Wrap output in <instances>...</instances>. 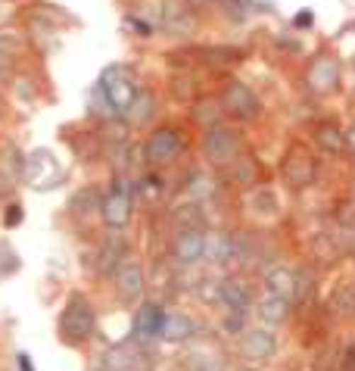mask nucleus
Wrapping results in <instances>:
<instances>
[{
	"label": "nucleus",
	"mask_w": 355,
	"mask_h": 371,
	"mask_svg": "<svg viewBox=\"0 0 355 371\" xmlns=\"http://www.w3.org/2000/svg\"><path fill=\"white\" fill-rule=\"evenodd\" d=\"M349 147H352V150H355V128H352V131H349Z\"/></svg>",
	"instance_id": "19"
},
{
	"label": "nucleus",
	"mask_w": 355,
	"mask_h": 371,
	"mask_svg": "<svg viewBox=\"0 0 355 371\" xmlns=\"http://www.w3.org/2000/svg\"><path fill=\"white\" fill-rule=\"evenodd\" d=\"M287 312H290V299H281V297H271V294H265L256 303V319L262 328L281 325V321L287 319Z\"/></svg>",
	"instance_id": "14"
},
{
	"label": "nucleus",
	"mask_w": 355,
	"mask_h": 371,
	"mask_svg": "<svg viewBox=\"0 0 355 371\" xmlns=\"http://www.w3.org/2000/svg\"><path fill=\"white\" fill-rule=\"evenodd\" d=\"M162 315H165V309H159L156 303L140 306L137 319H134V334H137V337H156V334H159V321H162Z\"/></svg>",
	"instance_id": "16"
},
{
	"label": "nucleus",
	"mask_w": 355,
	"mask_h": 371,
	"mask_svg": "<svg viewBox=\"0 0 355 371\" xmlns=\"http://www.w3.org/2000/svg\"><path fill=\"white\" fill-rule=\"evenodd\" d=\"M265 294L281 297V299H293L296 294V275L287 265H274L265 272Z\"/></svg>",
	"instance_id": "12"
},
{
	"label": "nucleus",
	"mask_w": 355,
	"mask_h": 371,
	"mask_svg": "<svg viewBox=\"0 0 355 371\" xmlns=\"http://www.w3.org/2000/svg\"><path fill=\"white\" fill-rule=\"evenodd\" d=\"M94 328H97V321H94L91 303H88V299H84L81 294H75V297L66 303L62 315H60V334H62V340H69V343H84V340H88V337L94 334Z\"/></svg>",
	"instance_id": "2"
},
{
	"label": "nucleus",
	"mask_w": 355,
	"mask_h": 371,
	"mask_svg": "<svg viewBox=\"0 0 355 371\" xmlns=\"http://www.w3.org/2000/svg\"><path fill=\"white\" fill-rule=\"evenodd\" d=\"M175 259L181 265H196L206 259V234L200 228H184L175 240Z\"/></svg>",
	"instance_id": "10"
},
{
	"label": "nucleus",
	"mask_w": 355,
	"mask_h": 371,
	"mask_svg": "<svg viewBox=\"0 0 355 371\" xmlns=\"http://www.w3.org/2000/svg\"><path fill=\"white\" fill-rule=\"evenodd\" d=\"M181 150H184V140H181V134L175 128H156L144 144V156L153 165H165V162L178 160Z\"/></svg>",
	"instance_id": "4"
},
{
	"label": "nucleus",
	"mask_w": 355,
	"mask_h": 371,
	"mask_svg": "<svg viewBox=\"0 0 355 371\" xmlns=\"http://www.w3.org/2000/svg\"><path fill=\"white\" fill-rule=\"evenodd\" d=\"M19 218H22V212H19V209H10V212H6V225L19 222Z\"/></svg>",
	"instance_id": "18"
},
{
	"label": "nucleus",
	"mask_w": 355,
	"mask_h": 371,
	"mask_svg": "<svg viewBox=\"0 0 355 371\" xmlns=\"http://www.w3.org/2000/svg\"><path fill=\"white\" fill-rule=\"evenodd\" d=\"M97 94L106 100L109 106H113V113L118 116H125L128 109L134 106V100H137V82H134V75H131V69L128 66H109L103 69V75H100V82H97Z\"/></svg>",
	"instance_id": "1"
},
{
	"label": "nucleus",
	"mask_w": 355,
	"mask_h": 371,
	"mask_svg": "<svg viewBox=\"0 0 355 371\" xmlns=\"http://www.w3.org/2000/svg\"><path fill=\"white\" fill-rule=\"evenodd\" d=\"M240 371H259V368H240Z\"/></svg>",
	"instance_id": "21"
},
{
	"label": "nucleus",
	"mask_w": 355,
	"mask_h": 371,
	"mask_svg": "<svg viewBox=\"0 0 355 371\" xmlns=\"http://www.w3.org/2000/svg\"><path fill=\"white\" fill-rule=\"evenodd\" d=\"M26 178L31 187H53L60 181V162L50 150H35L26 160Z\"/></svg>",
	"instance_id": "6"
},
{
	"label": "nucleus",
	"mask_w": 355,
	"mask_h": 371,
	"mask_svg": "<svg viewBox=\"0 0 355 371\" xmlns=\"http://www.w3.org/2000/svg\"><path fill=\"white\" fill-rule=\"evenodd\" d=\"M159 340L165 343H181L187 340V337H193V319H187V315L181 312H165L162 321H159Z\"/></svg>",
	"instance_id": "11"
},
{
	"label": "nucleus",
	"mask_w": 355,
	"mask_h": 371,
	"mask_svg": "<svg viewBox=\"0 0 355 371\" xmlns=\"http://www.w3.org/2000/svg\"><path fill=\"white\" fill-rule=\"evenodd\" d=\"M222 106L234 116V119H256L259 109H262L259 97L243 82H231V84H227L225 97H222Z\"/></svg>",
	"instance_id": "7"
},
{
	"label": "nucleus",
	"mask_w": 355,
	"mask_h": 371,
	"mask_svg": "<svg viewBox=\"0 0 355 371\" xmlns=\"http://www.w3.org/2000/svg\"><path fill=\"white\" fill-rule=\"evenodd\" d=\"M240 350H243V356L252 359V362H268V359H274V353H278V337H274L271 328L256 325V328H249L240 334Z\"/></svg>",
	"instance_id": "5"
},
{
	"label": "nucleus",
	"mask_w": 355,
	"mask_h": 371,
	"mask_svg": "<svg viewBox=\"0 0 355 371\" xmlns=\"http://www.w3.org/2000/svg\"><path fill=\"white\" fill-rule=\"evenodd\" d=\"M337 82H340V62H337L334 57H321L309 72V84L318 94H327V91H334Z\"/></svg>",
	"instance_id": "13"
},
{
	"label": "nucleus",
	"mask_w": 355,
	"mask_h": 371,
	"mask_svg": "<svg viewBox=\"0 0 355 371\" xmlns=\"http://www.w3.org/2000/svg\"><path fill=\"white\" fill-rule=\"evenodd\" d=\"M113 284H115V294L122 299H137L144 294V265L128 259L113 272Z\"/></svg>",
	"instance_id": "9"
},
{
	"label": "nucleus",
	"mask_w": 355,
	"mask_h": 371,
	"mask_svg": "<svg viewBox=\"0 0 355 371\" xmlns=\"http://www.w3.org/2000/svg\"><path fill=\"white\" fill-rule=\"evenodd\" d=\"M203 153L215 165H231L240 160V140H237V134L231 128H225V125H212L206 131V138H203Z\"/></svg>",
	"instance_id": "3"
},
{
	"label": "nucleus",
	"mask_w": 355,
	"mask_h": 371,
	"mask_svg": "<svg viewBox=\"0 0 355 371\" xmlns=\"http://www.w3.org/2000/svg\"><path fill=\"white\" fill-rule=\"evenodd\" d=\"M191 4H209V0H191Z\"/></svg>",
	"instance_id": "20"
},
{
	"label": "nucleus",
	"mask_w": 355,
	"mask_h": 371,
	"mask_svg": "<svg viewBox=\"0 0 355 371\" xmlns=\"http://www.w3.org/2000/svg\"><path fill=\"white\" fill-rule=\"evenodd\" d=\"M206 259L209 262H231L234 259V238H227L225 231H212L206 234Z\"/></svg>",
	"instance_id": "17"
},
{
	"label": "nucleus",
	"mask_w": 355,
	"mask_h": 371,
	"mask_svg": "<svg viewBox=\"0 0 355 371\" xmlns=\"http://www.w3.org/2000/svg\"><path fill=\"white\" fill-rule=\"evenodd\" d=\"M222 306L231 315H243L247 312V306L252 303V297H249V287L247 284H240V281H222Z\"/></svg>",
	"instance_id": "15"
},
{
	"label": "nucleus",
	"mask_w": 355,
	"mask_h": 371,
	"mask_svg": "<svg viewBox=\"0 0 355 371\" xmlns=\"http://www.w3.org/2000/svg\"><path fill=\"white\" fill-rule=\"evenodd\" d=\"M100 209H103L106 225L113 228V231H122L131 218V196H128V191H125V184H115L113 191L106 194V200Z\"/></svg>",
	"instance_id": "8"
}]
</instances>
